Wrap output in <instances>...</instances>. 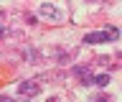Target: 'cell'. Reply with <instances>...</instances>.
Wrapping results in <instances>:
<instances>
[{
  "mask_svg": "<svg viewBox=\"0 0 122 102\" xmlns=\"http://www.w3.org/2000/svg\"><path fill=\"white\" fill-rule=\"evenodd\" d=\"M0 36H3V28H0Z\"/></svg>",
  "mask_w": 122,
  "mask_h": 102,
  "instance_id": "8992f818",
  "label": "cell"
},
{
  "mask_svg": "<svg viewBox=\"0 0 122 102\" xmlns=\"http://www.w3.org/2000/svg\"><path fill=\"white\" fill-rule=\"evenodd\" d=\"M0 102H13V100H8V97H0Z\"/></svg>",
  "mask_w": 122,
  "mask_h": 102,
  "instance_id": "5b68a950",
  "label": "cell"
},
{
  "mask_svg": "<svg viewBox=\"0 0 122 102\" xmlns=\"http://www.w3.org/2000/svg\"><path fill=\"white\" fill-rule=\"evenodd\" d=\"M41 16H48V18H53V21H61V13L56 8H51V5H41Z\"/></svg>",
  "mask_w": 122,
  "mask_h": 102,
  "instance_id": "3957f363",
  "label": "cell"
},
{
  "mask_svg": "<svg viewBox=\"0 0 122 102\" xmlns=\"http://www.w3.org/2000/svg\"><path fill=\"white\" fill-rule=\"evenodd\" d=\"M18 92H20L23 97H33V94L41 92V84H38V82H20V84H18Z\"/></svg>",
  "mask_w": 122,
  "mask_h": 102,
  "instance_id": "7a4b0ae2",
  "label": "cell"
},
{
  "mask_svg": "<svg viewBox=\"0 0 122 102\" xmlns=\"http://www.w3.org/2000/svg\"><path fill=\"white\" fill-rule=\"evenodd\" d=\"M117 28H109V31H97V33H86L84 36V43H104V41H117Z\"/></svg>",
  "mask_w": 122,
  "mask_h": 102,
  "instance_id": "6da1fadb",
  "label": "cell"
},
{
  "mask_svg": "<svg viewBox=\"0 0 122 102\" xmlns=\"http://www.w3.org/2000/svg\"><path fill=\"white\" fill-rule=\"evenodd\" d=\"M48 102H56V100H48Z\"/></svg>",
  "mask_w": 122,
  "mask_h": 102,
  "instance_id": "52a82bcc",
  "label": "cell"
},
{
  "mask_svg": "<svg viewBox=\"0 0 122 102\" xmlns=\"http://www.w3.org/2000/svg\"><path fill=\"white\" fill-rule=\"evenodd\" d=\"M94 84L107 87V84H109V74H97V77H94Z\"/></svg>",
  "mask_w": 122,
  "mask_h": 102,
  "instance_id": "277c9868",
  "label": "cell"
}]
</instances>
